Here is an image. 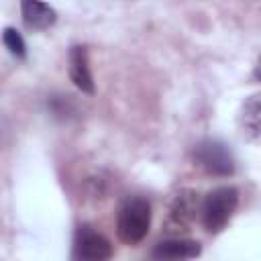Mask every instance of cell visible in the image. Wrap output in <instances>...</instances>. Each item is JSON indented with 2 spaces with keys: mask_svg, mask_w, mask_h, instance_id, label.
I'll return each instance as SVG.
<instances>
[{
  "mask_svg": "<svg viewBox=\"0 0 261 261\" xmlns=\"http://www.w3.org/2000/svg\"><path fill=\"white\" fill-rule=\"evenodd\" d=\"M151 226V206L143 198L126 200L116 218V232L118 239L126 245L141 243Z\"/></svg>",
  "mask_w": 261,
  "mask_h": 261,
  "instance_id": "1",
  "label": "cell"
},
{
  "mask_svg": "<svg viewBox=\"0 0 261 261\" xmlns=\"http://www.w3.org/2000/svg\"><path fill=\"white\" fill-rule=\"evenodd\" d=\"M239 204V192L232 186H222L212 190L202 202V222L208 232H220Z\"/></svg>",
  "mask_w": 261,
  "mask_h": 261,
  "instance_id": "2",
  "label": "cell"
},
{
  "mask_svg": "<svg viewBox=\"0 0 261 261\" xmlns=\"http://www.w3.org/2000/svg\"><path fill=\"white\" fill-rule=\"evenodd\" d=\"M194 157L208 173L230 175L234 171V157H232L230 149L216 139H206V141L198 143Z\"/></svg>",
  "mask_w": 261,
  "mask_h": 261,
  "instance_id": "3",
  "label": "cell"
},
{
  "mask_svg": "<svg viewBox=\"0 0 261 261\" xmlns=\"http://www.w3.org/2000/svg\"><path fill=\"white\" fill-rule=\"evenodd\" d=\"M73 255L84 261H104L112 257V245L102 232L94 230L90 224H84L75 232Z\"/></svg>",
  "mask_w": 261,
  "mask_h": 261,
  "instance_id": "4",
  "label": "cell"
},
{
  "mask_svg": "<svg viewBox=\"0 0 261 261\" xmlns=\"http://www.w3.org/2000/svg\"><path fill=\"white\" fill-rule=\"evenodd\" d=\"M69 77L77 90H82L84 94H94V80L90 71L88 51L82 45H75L69 51Z\"/></svg>",
  "mask_w": 261,
  "mask_h": 261,
  "instance_id": "5",
  "label": "cell"
},
{
  "mask_svg": "<svg viewBox=\"0 0 261 261\" xmlns=\"http://www.w3.org/2000/svg\"><path fill=\"white\" fill-rule=\"evenodd\" d=\"M22 20L33 31H45L55 24L57 12L43 0H20Z\"/></svg>",
  "mask_w": 261,
  "mask_h": 261,
  "instance_id": "6",
  "label": "cell"
},
{
  "mask_svg": "<svg viewBox=\"0 0 261 261\" xmlns=\"http://www.w3.org/2000/svg\"><path fill=\"white\" fill-rule=\"evenodd\" d=\"M202 253V247L198 241L190 239H169L163 243H157L153 249L155 259H194Z\"/></svg>",
  "mask_w": 261,
  "mask_h": 261,
  "instance_id": "7",
  "label": "cell"
},
{
  "mask_svg": "<svg viewBox=\"0 0 261 261\" xmlns=\"http://www.w3.org/2000/svg\"><path fill=\"white\" fill-rule=\"evenodd\" d=\"M259 96H251L243 106V120H245V133L249 139H255L259 135Z\"/></svg>",
  "mask_w": 261,
  "mask_h": 261,
  "instance_id": "8",
  "label": "cell"
},
{
  "mask_svg": "<svg viewBox=\"0 0 261 261\" xmlns=\"http://www.w3.org/2000/svg\"><path fill=\"white\" fill-rule=\"evenodd\" d=\"M194 212H196V204H194L192 194H181L175 198V204L171 208V218L177 220V224L190 222L194 218Z\"/></svg>",
  "mask_w": 261,
  "mask_h": 261,
  "instance_id": "9",
  "label": "cell"
},
{
  "mask_svg": "<svg viewBox=\"0 0 261 261\" xmlns=\"http://www.w3.org/2000/svg\"><path fill=\"white\" fill-rule=\"evenodd\" d=\"M2 41H4V47L8 49L10 55L18 57V59H24L27 57V45H24V39L20 37V33L12 27H6L2 31Z\"/></svg>",
  "mask_w": 261,
  "mask_h": 261,
  "instance_id": "10",
  "label": "cell"
},
{
  "mask_svg": "<svg viewBox=\"0 0 261 261\" xmlns=\"http://www.w3.org/2000/svg\"><path fill=\"white\" fill-rule=\"evenodd\" d=\"M47 108L55 118H61V120L69 118L73 114V110H75V106H73L69 96H51L47 100Z\"/></svg>",
  "mask_w": 261,
  "mask_h": 261,
  "instance_id": "11",
  "label": "cell"
}]
</instances>
